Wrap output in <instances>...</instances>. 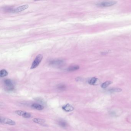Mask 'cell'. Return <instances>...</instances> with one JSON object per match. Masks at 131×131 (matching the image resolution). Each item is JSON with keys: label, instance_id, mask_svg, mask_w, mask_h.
<instances>
[{"label": "cell", "instance_id": "6da1fadb", "mask_svg": "<svg viewBox=\"0 0 131 131\" xmlns=\"http://www.w3.org/2000/svg\"><path fill=\"white\" fill-rule=\"evenodd\" d=\"M42 59H43V55L42 54H40L37 55L32 64V66L30 67V69H34L37 67L40 63L42 61Z\"/></svg>", "mask_w": 131, "mask_h": 131}, {"label": "cell", "instance_id": "7a4b0ae2", "mask_svg": "<svg viewBox=\"0 0 131 131\" xmlns=\"http://www.w3.org/2000/svg\"><path fill=\"white\" fill-rule=\"evenodd\" d=\"M4 84L5 88L6 90L8 91H12L14 89V84L12 81L10 79H6L4 81Z\"/></svg>", "mask_w": 131, "mask_h": 131}, {"label": "cell", "instance_id": "52a82bcc", "mask_svg": "<svg viewBox=\"0 0 131 131\" xmlns=\"http://www.w3.org/2000/svg\"><path fill=\"white\" fill-rule=\"evenodd\" d=\"M28 5H25L18 7L17 8L14 10V12H20L24 11L25 9L28 8Z\"/></svg>", "mask_w": 131, "mask_h": 131}, {"label": "cell", "instance_id": "3957f363", "mask_svg": "<svg viewBox=\"0 0 131 131\" xmlns=\"http://www.w3.org/2000/svg\"><path fill=\"white\" fill-rule=\"evenodd\" d=\"M116 3H117L116 1H107V2H103L98 3L97 4V6L98 7H110L115 5Z\"/></svg>", "mask_w": 131, "mask_h": 131}, {"label": "cell", "instance_id": "7c38bea8", "mask_svg": "<svg viewBox=\"0 0 131 131\" xmlns=\"http://www.w3.org/2000/svg\"><path fill=\"white\" fill-rule=\"evenodd\" d=\"M112 83V82L110 81H108L107 82H105L101 85V87L103 88H105L107 87L109 85L111 84Z\"/></svg>", "mask_w": 131, "mask_h": 131}, {"label": "cell", "instance_id": "2e32d148", "mask_svg": "<svg viewBox=\"0 0 131 131\" xmlns=\"http://www.w3.org/2000/svg\"><path fill=\"white\" fill-rule=\"evenodd\" d=\"M109 91L111 92H120L122 91V89L121 88H112L109 90Z\"/></svg>", "mask_w": 131, "mask_h": 131}, {"label": "cell", "instance_id": "8fae6325", "mask_svg": "<svg viewBox=\"0 0 131 131\" xmlns=\"http://www.w3.org/2000/svg\"><path fill=\"white\" fill-rule=\"evenodd\" d=\"M98 80V79L95 77H93L90 79L88 81V84L91 85H95Z\"/></svg>", "mask_w": 131, "mask_h": 131}, {"label": "cell", "instance_id": "ba28073f", "mask_svg": "<svg viewBox=\"0 0 131 131\" xmlns=\"http://www.w3.org/2000/svg\"><path fill=\"white\" fill-rule=\"evenodd\" d=\"M63 62L62 61V60H54V61L51 62L50 64L51 65L58 66H61L63 64Z\"/></svg>", "mask_w": 131, "mask_h": 131}, {"label": "cell", "instance_id": "277c9868", "mask_svg": "<svg viewBox=\"0 0 131 131\" xmlns=\"http://www.w3.org/2000/svg\"><path fill=\"white\" fill-rule=\"evenodd\" d=\"M0 122L1 123L6 124L10 125H16V123L14 121L10 119L5 118H0Z\"/></svg>", "mask_w": 131, "mask_h": 131}, {"label": "cell", "instance_id": "9c48e42d", "mask_svg": "<svg viewBox=\"0 0 131 131\" xmlns=\"http://www.w3.org/2000/svg\"><path fill=\"white\" fill-rule=\"evenodd\" d=\"M32 107L33 108L35 109L38 110H42L44 108V107L42 105L39 104H36V103L32 104Z\"/></svg>", "mask_w": 131, "mask_h": 131}, {"label": "cell", "instance_id": "e0dca14e", "mask_svg": "<svg viewBox=\"0 0 131 131\" xmlns=\"http://www.w3.org/2000/svg\"><path fill=\"white\" fill-rule=\"evenodd\" d=\"M58 88L60 90L63 89L65 88V86L64 85H61L58 86Z\"/></svg>", "mask_w": 131, "mask_h": 131}, {"label": "cell", "instance_id": "30bf717a", "mask_svg": "<svg viewBox=\"0 0 131 131\" xmlns=\"http://www.w3.org/2000/svg\"><path fill=\"white\" fill-rule=\"evenodd\" d=\"M32 120L35 123H38V124H42L45 122V120L35 118V119H33Z\"/></svg>", "mask_w": 131, "mask_h": 131}, {"label": "cell", "instance_id": "5b68a950", "mask_svg": "<svg viewBox=\"0 0 131 131\" xmlns=\"http://www.w3.org/2000/svg\"><path fill=\"white\" fill-rule=\"evenodd\" d=\"M16 113L18 115L22 116L25 118H29L31 117V114L23 111H16Z\"/></svg>", "mask_w": 131, "mask_h": 131}, {"label": "cell", "instance_id": "5bb4252c", "mask_svg": "<svg viewBox=\"0 0 131 131\" xmlns=\"http://www.w3.org/2000/svg\"><path fill=\"white\" fill-rule=\"evenodd\" d=\"M7 75H8V72L7 70L5 69H2L1 70V71L0 72V77H6L7 76Z\"/></svg>", "mask_w": 131, "mask_h": 131}, {"label": "cell", "instance_id": "9a60e30c", "mask_svg": "<svg viewBox=\"0 0 131 131\" xmlns=\"http://www.w3.org/2000/svg\"><path fill=\"white\" fill-rule=\"evenodd\" d=\"M58 124L61 127L65 128L67 126V123L65 121L61 120L58 121Z\"/></svg>", "mask_w": 131, "mask_h": 131}, {"label": "cell", "instance_id": "8992f818", "mask_svg": "<svg viewBox=\"0 0 131 131\" xmlns=\"http://www.w3.org/2000/svg\"><path fill=\"white\" fill-rule=\"evenodd\" d=\"M62 109L66 112H72L74 110V107L72 105L68 103L62 107Z\"/></svg>", "mask_w": 131, "mask_h": 131}, {"label": "cell", "instance_id": "4fadbf2b", "mask_svg": "<svg viewBox=\"0 0 131 131\" xmlns=\"http://www.w3.org/2000/svg\"><path fill=\"white\" fill-rule=\"evenodd\" d=\"M79 69V67L78 65L70 66L68 68L67 70L68 71H74Z\"/></svg>", "mask_w": 131, "mask_h": 131}]
</instances>
